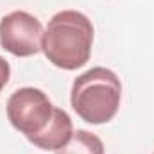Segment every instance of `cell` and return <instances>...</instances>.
Listing matches in <instances>:
<instances>
[{
  "label": "cell",
  "mask_w": 154,
  "mask_h": 154,
  "mask_svg": "<svg viewBox=\"0 0 154 154\" xmlns=\"http://www.w3.org/2000/svg\"><path fill=\"white\" fill-rule=\"evenodd\" d=\"M9 77H11V66H9V63L0 56V91H2L4 86L9 82Z\"/></svg>",
  "instance_id": "cell-7"
},
{
  "label": "cell",
  "mask_w": 154,
  "mask_h": 154,
  "mask_svg": "<svg viewBox=\"0 0 154 154\" xmlns=\"http://www.w3.org/2000/svg\"><path fill=\"white\" fill-rule=\"evenodd\" d=\"M56 154H104V143L102 140L84 129H77L72 134L70 142L61 147Z\"/></svg>",
  "instance_id": "cell-6"
},
{
  "label": "cell",
  "mask_w": 154,
  "mask_h": 154,
  "mask_svg": "<svg viewBox=\"0 0 154 154\" xmlns=\"http://www.w3.org/2000/svg\"><path fill=\"white\" fill-rule=\"evenodd\" d=\"M152 154H154V152H152Z\"/></svg>",
  "instance_id": "cell-8"
},
{
  "label": "cell",
  "mask_w": 154,
  "mask_h": 154,
  "mask_svg": "<svg viewBox=\"0 0 154 154\" xmlns=\"http://www.w3.org/2000/svg\"><path fill=\"white\" fill-rule=\"evenodd\" d=\"M56 106L39 88L25 86L16 90L5 106L7 120L29 142L41 134L54 116Z\"/></svg>",
  "instance_id": "cell-3"
},
{
  "label": "cell",
  "mask_w": 154,
  "mask_h": 154,
  "mask_svg": "<svg viewBox=\"0 0 154 154\" xmlns=\"http://www.w3.org/2000/svg\"><path fill=\"white\" fill-rule=\"evenodd\" d=\"M93 47V23L75 9L56 13L43 32L41 50L48 63L61 70H77L90 61Z\"/></svg>",
  "instance_id": "cell-1"
},
{
  "label": "cell",
  "mask_w": 154,
  "mask_h": 154,
  "mask_svg": "<svg viewBox=\"0 0 154 154\" xmlns=\"http://www.w3.org/2000/svg\"><path fill=\"white\" fill-rule=\"evenodd\" d=\"M122 100V82L113 70L93 66L75 77L70 104L77 116L88 124L100 125L113 120Z\"/></svg>",
  "instance_id": "cell-2"
},
{
  "label": "cell",
  "mask_w": 154,
  "mask_h": 154,
  "mask_svg": "<svg viewBox=\"0 0 154 154\" xmlns=\"http://www.w3.org/2000/svg\"><path fill=\"white\" fill-rule=\"evenodd\" d=\"M74 134V124L68 113L61 108L54 109V116L50 120V124L47 125V129L38 134L36 138L31 140L32 145H36L41 151H59L61 147H65L70 138Z\"/></svg>",
  "instance_id": "cell-5"
},
{
  "label": "cell",
  "mask_w": 154,
  "mask_h": 154,
  "mask_svg": "<svg viewBox=\"0 0 154 154\" xmlns=\"http://www.w3.org/2000/svg\"><path fill=\"white\" fill-rule=\"evenodd\" d=\"M43 25L27 11H11L0 20V45L16 57L36 56L43 45Z\"/></svg>",
  "instance_id": "cell-4"
}]
</instances>
